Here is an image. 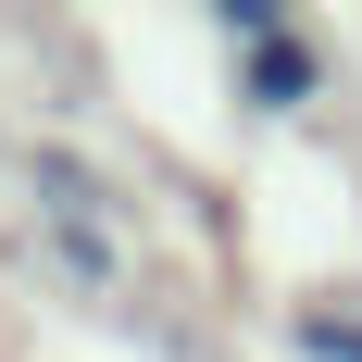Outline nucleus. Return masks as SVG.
<instances>
[{
	"instance_id": "4",
	"label": "nucleus",
	"mask_w": 362,
	"mask_h": 362,
	"mask_svg": "<svg viewBox=\"0 0 362 362\" xmlns=\"http://www.w3.org/2000/svg\"><path fill=\"white\" fill-rule=\"evenodd\" d=\"M37 238H50V262L75 288H112V225H37Z\"/></svg>"
},
{
	"instance_id": "1",
	"label": "nucleus",
	"mask_w": 362,
	"mask_h": 362,
	"mask_svg": "<svg viewBox=\"0 0 362 362\" xmlns=\"http://www.w3.org/2000/svg\"><path fill=\"white\" fill-rule=\"evenodd\" d=\"M213 37L238 50V100L250 112H313V88H325V50L275 13V0H225L213 13Z\"/></svg>"
},
{
	"instance_id": "2",
	"label": "nucleus",
	"mask_w": 362,
	"mask_h": 362,
	"mask_svg": "<svg viewBox=\"0 0 362 362\" xmlns=\"http://www.w3.org/2000/svg\"><path fill=\"white\" fill-rule=\"evenodd\" d=\"M25 200H37V225H112L100 163H75V150H25Z\"/></svg>"
},
{
	"instance_id": "3",
	"label": "nucleus",
	"mask_w": 362,
	"mask_h": 362,
	"mask_svg": "<svg viewBox=\"0 0 362 362\" xmlns=\"http://www.w3.org/2000/svg\"><path fill=\"white\" fill-rule=\"evenodd\" d=\"M288 337H300V362H362V313H337V300H300Z\"/></svg>"
}]
</instances>
